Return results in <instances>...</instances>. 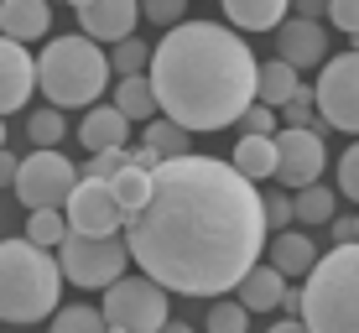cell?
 <instances>
[{"label":"cell","instance_id":"1","mask_svg":"<svg viewBox=\"0 0 359 333\" xmlns=\"http://www.w3.org/2000/svg\"><path fill=\"white\" fill-rule=\"evenodd\" d=\"M266 193L234 162L188 151L156 172L151 203L130 214V261L177 297H219L266 261Z\"/></svg>","mask_w":359,"mask_h":333},{"label":"cell","instance_id":"2","mask_svg":"<svg viewBox=\"0 0 359 333\" xmlns=\"http://www.w3.org/2000/svg\"><path fill=\"white\" fill-rule=\"evenodd\" d=\"M151 83L162 115L182 130H224L255 104L261 63L224 21H182L156 42Z\"/></svg>","mask_w":359,"mask_h":333},{"label":"cell","instance_id":"3","mask_svg":"<svg viewBox=\"0 0 359 333\" xmlns=\"http://www.w3.org/2000/svg\"><path fill=\"white\" fill-rule=\"evenodd\" d=\"M63 297V266L42 245L0 240V323H42L57 313Z\"/></svg>","mask_w":359,"mask_h":333},{"label":"cell","instance_id":"4","mask_svg":"<svg viewBox=\"0 0 359 333\" xmlns=\"http://www.w3.org/2000/svg\"><path fill=\"white\" fill-rule=\"evenodd\" d=\"M36 89L57 109H94L99 94L109 89V53L83 32L53 36L36 57Z\"/></svg>","mask_w":359,"mask_h":333},{"label":"cell","instance_id":"5","mask_svg":"<svg viewBox=\"0 0 359 333\" xmlns=\"http://www.w3.org/2000/svg\"><path fill=\"white\" fill-rule=\"evenodd\" d=\"M302 323L313 333H359V240L333 245L302 276Z\"/></svg>","mask_w":359,"mask_h":333},{"label":"cell","instance_id":"6","mask_svg":"<svg viewBox=\"0 0 359 333\" xmlns=\"http://www.w3.org/2000/svg\"><path fill=\"white\" fill-rule=\"evenodd\" d=\"M57 266L73 287L83 292H109L130 266V245L120 234H68L57 245Z\"/></svg>","mask_w":359,"mask_h":333},{"label":"cell","instance_id":"7","mask_svg":"<svg viewBox=\"0 0 359 333\" xmlns=\"http://www.w3.org/2000/svg\"><path fill=\"white\" fill-rule=\"evenodd\" d=\"M167 297H172V292L162 287V281H151L141 271V276H120L115 287L104 292L99 307H104V318H109L115 333H162L172 323Z\"/></svg>","mask_w":359,"mask_h":333},{"label":"cell","instance_id":"8","mask_svg":"<svg viewBox=\"0 0 359 333\" xmlns=\"http://www.w3.org/2000/svg\"><path fill=\"white\" fill-rule=\"evenodd\" d=\"M83 182V172L68 162L63 151H27L21 156V172H16V198H21V208H63L68 203V193Z\"/></svg>","mask_w":359,"mask_h":333},{"label":"cell","instance_id":"9","mask_svg":"<svg viewBox=\"0 0 359 333\" xmlns=\"http://www.w3.org/2000/svg\"><path fill=\"white\" fill-rule=\"evenodd\" d=\"M318 115L328 120L333 130L359 135V47L328 57L323 79H318Z\"/></svg>","mask_w":359,"mask_h":333},{"label":"cell","instance_id":"10","mask_svg":"<svg viewBox=\"0 0 359 333\" xmlns=\"http://www.w3.org/2000/svg\"><path fill=\"white\" fill-rule=\"evenodd\" d=\"M276 156H281L276 177L287 182L292 193L313 188V182L323 177V167H328V146H323V135H318L313 125H287L276 135Z\"/></svg>","mask_w":359,"mask_h":333},{"label":"cell","instance_id":"11","mask_svg":"<svg viewBox=\"0 0 359 333\" xmlns=\"http://www.w3.org/2000/svg\"><path fill=\"white\" fill-rule=\"evenodd\" d=\"M63 214H68L73 234H120V224H126V208H120L115 188L99 182V177H83L79 188L68 193Z\"/></svg>","mask_w":359,"mask_h":333},{"label":"cell","instance_id":"12","mask_svg":"<svg viewBox=\"0 0 359 333\" xmlns=\"http://www.w3.org/2000/svg\"><path fill=\"white\" fill-rule=\"evenodd\" d=\"M32 89H36V57L27 53V42L0 36V115L27 109Z\"/></svg>","mask_w":359,"mask_h":333},{"label":"cell","instance_id":"13","mask_svg":"<svg viewBox=\"0 0 359 333\" xmlns=\"http://www.w3.org/2000/svg\"><path fill=\"white\" fill-rule=\"evenodd\" d=\"M135 21H141V0H89L79 11V32L94 36V42H126L135 36Z\"/></svg>","mask_w":359,"mask_h":333},{"label":"cell","instance_id":"14","mask_svg":"<svg viewBox=\"0 0 359 333\" xmlns=\"http://www.w3.org/2000/svg\"><path fill=\"white\" fill-rule=\"evenodd\" d=\"M281 36V57H287L292 68H318V63H328V32L318 27V21H307V16H287L276 27Z\"/></svg>","mask_w":359,"mask_h":333},{"label":"cell","instance_id":"15","mask_svg":"<svg viewBox=\"0 0 359 333\" xmlns=\"http://www.w3.org/2000/svg\"><path fill=\"white\" fill-rule=\"evenodd\" d=\"M53 32V0H0V36L36 42Z\"/></svg>","mask_w":359,"mask_h":333},{"label":"cell","instance_id":"16","mask_svg":"<svg viewBox=\"0 0 359 333\" xmlns=\"http://www.w3.org/2000/svg\"><path fill=\"white\" fill-rule=\"evenodd\" d=\"M130 125L135 120L120 109L115 100L109 104H94V109H83V125H79V141L89 146V151H109V146H126L130 141Z\"/></svg>","mask_w":359,"mask_h":333},{"label":"cell","instance_id":"17","mask_svg":"<svg viewBox=\"0 0 359 333\" xmlns=\"http://www.w3.org/2000/svg\"><path fill=\"white\" fill-rule=\"evenodd\" d=\"M266 261L281 271V276H313V266H318V245H313V234L307 229H281V234H271V245H266Z\"/></svg>","mask_w":359,"mask_h":333},{"label":"cell","instance_id":"18","mask_svg":"<svg viewBox=\"0 0 359 333\" xmlns=\"http://www.w3.org/2000/svg\"><path fill=\"white\" fill-rule=\"evenodd\" d=\"M234 297L250 307V313H276L281 297H287V276H281V271L271 266V261H261V266L245 271V281L234 287Z\"/></svg>","mask_w":359,"mask_h":333},{"label":"cell","instance_id":"19","mask_svg":"<svg viewBox=\"0 0 359 333\" xmlns=\"http://www.w3.org/2000/svg\"><path fill=\"white\" fill-rule=\"evenodd\" d=\"M229 16V27L240 32H271L292 16V0H219Z\"/></svg>","mask_w":359,"mask_h":333},{"label":"cell","instance_id":"20","mask_svg":"<svg viewBox=\"0 0 359 333\" xmlns=\"http://www.w3.org/2000/svg\"><path fill=\"white\" fill-rule=\"evenodd\" d=\"M234 167H240L250 182L276 177V167H281V156H276V135H240V146H234Z\"/></svg>","mask_w":359,"mask_h":333},{"label":"cell","instance_id":"21","mask_svg":"<svg viewBox=\"0 0 359 333\" xmlns=\"http://www.w3.org/2000/svg\"><path fill=\"white\" fill-rule=\"evenodd\" d=\"M297 94H302V83H297V68L287 63V57H271V63H261V83H255V100H261V104L287 109Z\"/></svg>","mask_w":359,"mask_h":333},{"label":"cell","instance_id":"22","mask_svg":"<svg viewBox=\"0 0 359 333\" xmlns=\"http://www.w3.org/2000/svg\"><path fill=\"white\" fill-rule=\"evenodd\" d=\"M115 104L126 109L135 125L156 120V115H162V104H156V83H151V73H130V79H120V83H115Z\"/></svg>","mask_w":359,"mask_h":333},{"label":"cell","instance_id":"23","mask_svg":"<svg viewBox=\"0 0 359 333\" xmlns=\"http://www.w3.org/2000/svg\"><path fill=\"white\" fill-rule=\"evenodd\" d=\"M47 333H115L104 318V307H83V302H68L47 318Z\"/></svg>","mask_w":359,"mask_h":333},{"label":"cell","instance_id":"24","mask_svg":"<svg viewBox=\"0 0 359 333\" xmlns=\"http://www.w3.org/2000/svg\"><path fill=\"white\" fill-rule=\"evenodd\" d=\"M297 224L302 229H323V224H333V208H339V198H333V188H323V182H313V188H302L297 193Z\"/></svg>","mask_w":359,"mask_h":333},{"label":"cell","instance_id":"25","mask_svg":"<svg viewBox=\"0 0 359 333\" xmlns=\"http://www.w3.org/2000/svg\"><path fill=\"white\" fill-rule=\"evenodd\" d=\"M115 198H120V208H126V224H130V214H141L146 203H151V188H156V172H141V167H126L115 182Z\"/></svg>","mask_w":359,"mask_h":333},{"label":"cell","instance_id":"26","mask_svg":"<svg viewBox=\"0 0 359 333\" xmlns=\"http://www.w3.org/2000/svg\"><path fill=\"white\" fill-rule=\"evenodd\" d=\"M68 234H73V229H68V214H63V208H32V219H27V240H32V245L57 250Z\"/></svg>","mask_w":359,"mask_h":333},{"label":"cell","instance_id":"27","mask_svg":"<svg viewBox=\"0 0 359 333\" xmlns=\"http://www.w3.org/2000/svg\"><path fill=\"white\" fill-rule=\"evenodd\" d=\"M141 135H146V146H156V151L167 156V162H172V156H188V141H193V130H182L177 120H167V115L146 120Z\"/></svg>","mask_w":359,"mask_h":333},{"label":"cell","instance_id":"28","mask_svg":"<svg viewBox=\"0 0 359 333\" xmlns=\"http://www.w3.org/2000/svg\"><path fill=\"white\" fill-rule=\"evenodd\" d=\"M203 333H250V307L240 297H214L208 302V318H203Z\"/></svg>","mask_w":359,"mask_h":333},{"label":"cell","instance_id":"29","mask_svg":"<svg viewBox=\"0 0 359 333\" xmlns=\"http://www.w3.org/2000/svg\"><path fill=\"white\" fill-rule=\"evenodd\" d=\"M27 135H32L36 146H42V151H53V146L68 135V120H63V109H57V104H47V109H32V115H27Z\"/></svg>","mask_w":359,"mask_h":333},{"label":"cell","instance_id":"30","mask_svg":"<svg viewBox=\"0 0 359 333\" xmlns=\"http://www.w3.org/2000/svg\"><path fill=\"white\" fill-rule=\"evenodd\" d=\"M151 53H156L151 42H141V36H126V42H115V47H109V68H115L120 79H130V73H146Z\"/></svg>","mask_w":359,"mask_h":333},{"label":"cell","instance_id":"31","mask_svg":"<svg viewBox=\"0 0 359 333\" xmlns=\"http://www.w3.org/2000/svg\"><path fill=\"white\" fill-rule=\"evenodd\" d=\"M126 167H130V151L126 146H109V151H89V162H83L79 172L83 177H99V182H115Z\"/></svg>","mask_w":359,"mask_h":333},{"label":"cell","instance_id":"32","mask_svg":"<svg viewBox=\"0 0 359 333\" xmlns=\"http://www.w3.org/2000/svg\"><path fill=\"white\" fill-rule=\"evenodd\" d=\"M141 16L151 21V27H182L188 21V0H141Z\"/></svg>","mask_w":359,"mask_h":333},{"label":"cell","instance_id":"33","mask_svg":"<svg viewBox=\"0 0 359 333\" xmlns=\"http://www.w3.org/2000/svg\"><path fill=\"white\" fill-rule=\"evenodd\" d=\"M266 224H271V234L297 224V203L287 198V193H266Z\"/></svg>","mask_w":359,"mask_h":333},{"label":"cell","instance_id":"34","mask_svg":"<svg viewBox=\"0 0 359 333\" xmlns=\"http://www.w3.org/2000/svg\"><path fill=\"white\" fill-rule=\"evenodd\" d=\"M240 135H276V109L255 100V104L240 115Z\"/></svg>","mask_w":359,"mask_h":333},{"label":"cell","instance_id":"35","mask_svg":"<svg viewBox=\"0 0 359 333\" xmlns=\"http://www.w3.org/2000/svg\"><path fill=\"white\" fill-rule=\"evenodd\" d=\"M339 193L359 203V135H354V146H349V151L339 156Z\"/></svg>","mask_w":359,"mask_h":333},{"label":"cell","instance_id":"36","mask_svg":"<svg viewBox=\"0 0 359 333\" xmlns=\"http://www.w3.org/2000/svg\"><path fill=\"white\" fill-rule=\"evenodd\" d=\"M328 21H333L344 36H359V0H333V6H328Z\"/></svg>","mask_w":359,"mask_h":333},{"label":"cell","instance_id":"37","mask_svg":"<svg viewBox=\"0 0 359 333\" xmlns=\"http://www.w3.org/2000/svg\"><path fill=\"white\" fill-rule=\"evenodd\" d=\"M313 109H318V89H302L281 115H287V125H313Z\"/></svg>","mask_w":359,"mask_h":333},{"label":"cell","instance_id":"38","mask_svg":"<svg viewBox=\"0 0 359 333\" xmlns=\"http://www.w3.org/2000/svg\"><path fill=\"white\" fill-rule=\"evenodd\" d=\"M162 162H167V156L156 151V146H146V141L130 151V167H141V172H162Z\"/></svg>","mask_w":359,"mask_h":333},{"label":"cell","instance_id":"39","mask_svg":"<svg viewBox=\"0 0 359 333\" xmlns=\"http://www.w3.org/2000/svg\"><path fill=\"white\" fill-rule=\"evenodd\" d=\"M328 229H333V245H354L359 240V214L354 219H333Z\"/></svg>","mask_w":359,"mask_h":333},{"label":"cell","instance_id":"40","mask_svg":"<svg viewBox=\"0 0 359 333\" xmlns=\"http://www.w3.org/2000/svg\"><path fill=\"white\" fill-rule=\"evenodd\" d=\"M328 6H333V0H292V16L318 21V16H328Z\"/></svg>","mask_w":359,"mask_h":333},{"label":"cell","instance_id":"41","mask_svg":"<svg viewBox=\"0 0 359 333\" xmlns=\"http://www.w3.org/2000/svg\"><path fill=\"white\" fill-rule=\"evenodd\" d=\"M16 172H21V156L16 151H0V188H16Z\"/></svg>","mask_w":359,"mask_h":333},{"label":"cell","instance_id":"42","mask_svg":"<svg viewBox=\"0 0 359 333\" xmlns=\"http://www.w3.org/2000/svg\"><path fill=\"white\" fill-rule=\"evenodd\" d=\"M266 333H313V328H307L302 318H281V323H271Z\"/></svg>","mask_w":359,"mask_h":333},{"label":"cell","instance_id":"43","mask_svg":"<svg viewBox=\"0 0 359 333\" xmlns=\"http://www.w3.org/2000/svg\"><path fill=\"white\" fill-rule=\"evenodd\" d=\"M281 307H287V318H302V287H287V297H281Z\"/></svg>","mask_w":359,"mask_h":333},{"label":"cell","instance_id":"44","mask_svg":"<svg viewBox=\"0 0 359 333\" xmlns=\"http://www.w3.org/2000/svg\"><path fill=\"white\" fill-rule=\"evenodd\" d=\"M162 333H193V323H177V318H172V323H167Z\"/></svg>","mask_w":359,"mask_h":333},{"label":"cell","instance_id":"45","mask_svg":"<svg viewBox=\"0 0 359 333\" xmlns=\"http://www.w3.org/2000/svg\"><path fill=\"white\" fill-rule=\"evenodd\" d=\"M0 151H6V115H0Z\"/></svg>","mask_w":359,"mask_h":333},{"label":"cell","instance_id":"46","mask_svg":"<svg viewBox=\"0 0 359 333\" xmlns=\"http://www.w3.org/2000/svg\"><path fill=\"white\" fill-rule=\"evenodd\" d=\"M68 6H73V11H83V6H89V0H68Z\"/></svg>","mask_w":359,"mask_h":333}]
</instances>
